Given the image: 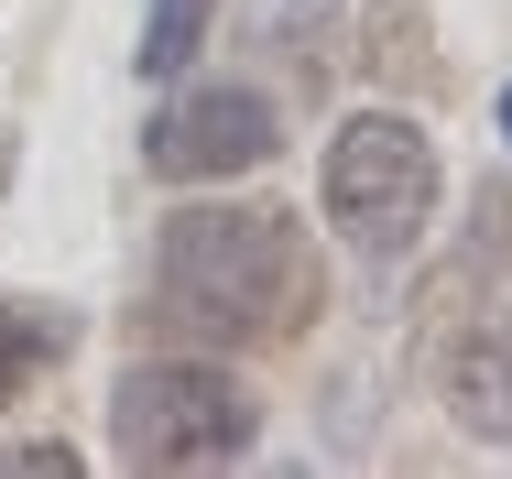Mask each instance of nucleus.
<instances>
[{"instance_id": "obj_5", "label": "nucleus", "mask_w": 512, "mask_h": 479, "mask_svg": "<svg viewBox=\"0 0 512 479\" xmlns=\"http://www.w3.org/2000/svg\"><path fill=\"white\" fill-rule=\"evenodd\" d=\"M447 414L480 447H512V294L491 316H469V338L447 349Z\"/></svg>"}, {"instance_id": "obj_2", "label": "nucleus", "mask_w": 512, "mask_h": 479, "mask_svg": "<svg viewBox=\"0 0 512 479\" xmlns=\"http://www.w3.org/2000/svg\"><path fill=\"white\" fill-rule=\"evenodd\" d=\"M251 436H262V392L240 382L218 349L142 360L109 392V447L131 469H229V458H251Z\"/></svg>"}, {"instance_id": "obj_3", "label": "nucleus", "mask_w": 512, "mask_h": 479, "mask_svg": "<svg viewBox=\"0 0 512 479\" xmlns=\"http://www.w3.org/2000/svg\"><path fill=\"white\" fill-rule=\"evenodd\" d=\"M316 196H327V229L371 262H404L436 218V142L414 131L404 109H349L327 131V164H316Z\"/></svg>"}, {"instance_id": "obj_4", "label": "nucleus", "mask_w": 512, "mask_h": 479, "mask_svg": "<svg viewBox=\"0 0 512 479\" xmlns=\"http://www.w3.org/2000/svg\"><path fill=\"white\" fill-rule=\"evenodd\" d=\"M273 142H284V120H273L262 88H186V98L153 109L142 164H153L164 186H229V175L273 164Z\"/></svg>"}, {"instance_id": "obj_1", "label": "nucleus", "mask_w": 512, "mask_h": 479, "mask_svg": "<svg viewBox=\"0 0 512 479\" xmlns=\"http://www.w3.org/2000/svg\"><path fill=\"white\" fill-rule=\"evenodd\" d=\"M327 305V262L284 207H175L153 229V305L142 327L197 338V349H262L306 338Z\"/></svg>"}, {"instance_id": "obj_8", "label": "nucleus", "mask_w": 512, "mask_h": 479, "mask_svg": "<svg viewBox=\"0 0 512 479\" xmlns=\"http://www.w3.org/2000/svg\"><path fill=\"white\" fill-rule=\"evenodd\" d=\"M55 349H66V327H44L33 305H11V294H0V403L22 392V371H44Z\"/></svg>"}, {"instance_id": "obj_6", "label": "nucleus", "mask_w": 512, "mask_h": 479, "mask_svg": "<svg viewBox=\"0 0 512 479\" xmlns=\"http://www.w3.org/2000/svg\"><path fill=\"white\" fill-rule=\"evenodd\" d=\"M360 66L393 77V88H436V22L414 0H371L360 11Z\"/></svg>"}, {"instance_id": "obj_9", "label": "nucleus", "mask_w": 512, "mask_h": 479, "mask_svg": "<svg viewBox=\"0 0 512 479\" xmlns=\"http://www.w3.org/2000/svg\"><path fill=\"white\" fill-rule=\"evenodd\" d=\"M33 469H44V479H77L88 458H77V447H55V436H33V447H0V479H33Z\"/></svg>"}, {"instance_id": "obj_10", "label": "nucleus", "mask_w": 512, "mask_h": 479, "mask_svg": "<svg viewBox=\"0 0 512 479\" xmlns=\"http://www.w3.org/2000/svg\"><path fill=\"white\" fill-rule=\"evenodd\" d=\"M502 142H512V88H502Z\"/></svg>"}, {"instance_id": "obj_7", "label": "nucleus", "mask_w": 512, "mask_h": 479, "mask_svg": "<svg viewBox=\"0 0 512 479\" xmlns=\"http://www.w3.org/2000/svg\"><path fill=\"white\" fill-rule=\"evenodd\" d=\"M207 11H218V0H153V11H142V55H131V66H142V77H186V66L207 55Z\"/></svg>"}]
</instances>
